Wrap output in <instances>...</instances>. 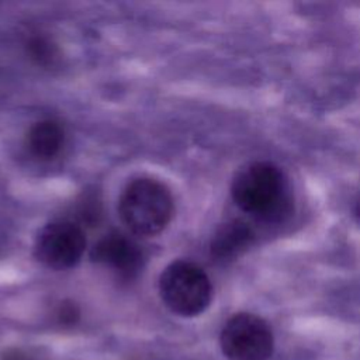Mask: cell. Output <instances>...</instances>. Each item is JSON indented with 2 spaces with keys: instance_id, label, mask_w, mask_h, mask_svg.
<instances>
[{
  "instance_id": "obj_1",
  "label": "cell",
  "mask_w": 360,
  "mask_h": 360,
  "mask_svg": "<svg viewBox=\"0 0 360 360\" xmlns=\"http://www.w3.org/2000/svg\"><path fill=\"white\" fill-rule=\"evenodd\" d=\"M235 204L263 222H280L292 210V195L287 177L271 162L248 163L235 174L231 184Z\"/></svg>"
},
{
  "instance_id": "obj_2",
  "label": "cell",
  "mask_w": 360,
  "mask_h": 360,
  "mask_svg": "<svg viewBox=\"0 0 360 360\" xmlns=\"http://www.w3.org/2000/svg\"><path fill=\"white\" fill-rule=\"evenodd\" d=\"M118 212L132 233L139 236L158 235L173 217V195L162 181L139 177L124 188L118 201Z\"/></svg>"
},
{
  "instance_id": "obj_3",
  "label": "cell",
  "mask_w": 360,
  "mask_h": 360,
  "mask_svg": "<svg viewBox=\"0 0 360 360\" xmlns=\"http://www.w3.org/2000/svg\"><path fill=\"white\" fill-rule=\"evenodd\" d=\"M159 292L172 312L180 316H195L208 308L212 300V284L198 264L176 260L162 271Z\"/></svg>"
},
{
  "instance_id": "obj_4",
  "label": "cell",
  "mask_w": 360,
  "mask_h": 360,
  "mask_svg": "<svg viewBox=\"0 0 360 360\" xmlns=\"http://www.w3.org/2000/svg\"><path fill=\"white\" fill-rule=\"evenodd\" d=\"M219 345L228 360H269L273 354L274 338L263 318L239 312L224 325Z\"/></svg>"
},
{
  "instance_id": "obj_5",
  "label": "cell",
  "mask_w": 360,
  "mask_h": 360,
  "mask_svg": "<svg viewBox=\"0 0 360 360\" xmlns=\"http://www.w3.org/2000/svg\"><path fill=\"white\" fill-rule=\"evenodd\" d=\"M86 249V236L80 225L59 219L46 224L34 242V255L39 263L53 270L76 266Z\"/></svg>"
},
{
  "instance_id": "obj_6",
  "label": "cell",
  "mask_w": 360,
  "mask_h": 360,
  "mask_svg": "<svg viewBox=\"0 0 360 360\" xmlns=\"http://www.w3.org/2000/svg\"><path fill=\"white\" fill-rule=\"evenodd\" d=\"M90 257L94 263L125 278L138 274L143 263L141 246L134 239L115 232L98 239L90 252Z\"/></svg>"
},
{
  "instance_id": "obj_7",
  "label": "cell",
  "mask_w": 360,
  "mask_h": 360,
  "mask_svg": "<svg viewBox=\"0 0 360 360\" xmlns=\"http://www.w3.org/2000/svg\"><path fill=\"white\" fill-rule=\"evenodd\" d=\"M253 240L250 226L239 219L222 225L211 242V253L217 260H231L239 256Z\"/></svg>"
},
{
  "instance_id": "obj_8",
  "label": "cell",
  "mask_w": 360,
  "mask_h": 360,
  "mask_svg": "<svg viewBox=\"0 0 360 360\" xmlns=\"http://www.w3.org/2000/svg\"><path fill=\"white\" fill-rule=\"evenodd\" d=\"M30 153L38 159L55 158L65 142V131L62 125L53 120H42L35 122L25 136Z\"/></svg>"
},
{
  "instance_id": "obj_9",
  "label": "cell",
  "mask_w": 360,
  "mask_h": 360,
  "mask_svg": "<svg viewBox=\"0 0 360 360\" xmlns=\"http://www.w3.org/2000/svg\"><path fill=\"white\" fill-rule=\"evenodd\" d=\"M27 52L30 58L41 66H51L59 58L56 45L49 38L42 35H34L28 39Z\"/></svg>"
},
{
  "instance_id": "obj_10",
  "label": "cell",
  "mask_w": 360,
  "mask_h": 360,
  "mask_svg": "<svg viewBox=\"0 0 360 360\" xmlns=\"http://www.w3.org/2000/svg\"><path fill=\"white\" fill-rule=\"evenodd\" d=\"M80 316L79 308L72 301H63L56 308V321L63 326H72Z\"/></svg>"
},
{
  "instance_id": "obj_11",
  "label": "cell",
  "mask_w": 360,
  "mask_h": 360,
  "mask_svg": "<svg viewBox=\"0 0 360 360\" xmlns=\"http://www.w3.org/2000/svg\"><path fill=\"white\" fill-rule=\"evenodd\" d=\"M3 360H25V359H24V356L18 350H13V352H7L4 354Z\"/></svg>"
},
{
  "instance_id": "obj_12",
  "label": "cell",
  "mask_w": 360,
  "mask_h": 360,
  "mask_svg": "<svg viewBox=\"0 0 360 360\" xmlns=\"http://www.w3.org/2000/svg\"><path fill=\"white\" fill-rule=\"evenodd\" d=\"M354 215H356V218L360 224V194H359V197L356 200V204H354Z\"/></svg>"
}]
</instances>
